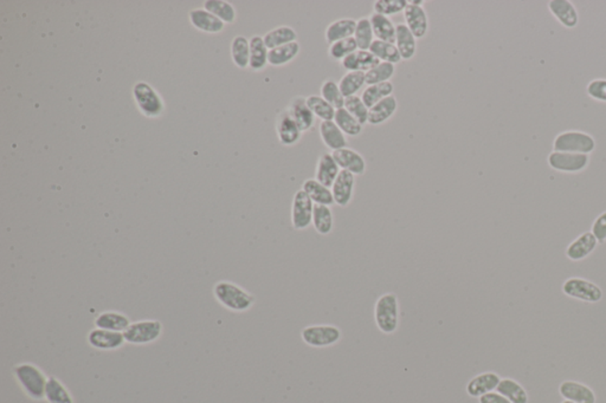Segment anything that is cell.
<instances>
[{
    "instance_id": "1",
    "label": "cell",
    "mask_w": 606,
    "mask_h": 403,
    "mask_svg": "<svg viewBox=\"0 0 606 403\" xmlns=\"http://www.w3.org/2000/svg\"><path fill=\"white\" fill-rule=\"evenodd\" d=\"M213 295L221 305L233 312L248 311L256 302L253 293L228 280L218 282L213 288Z\"/></svg>"
},
{
    "instance_id": "2",
    "label": "cell",
    "mask_w": 606,
    "mask_h": 403,
    "mask_svg": "<svg viewBox=\"0 0 606 403\" xmlns=\"http://www.w3.org/2000/svg\"><path fill=\"white\" fill-rule=\"evenodd\" d=\"M399 300L394 292L380 295L374 304V322L384 335H394L399 327Z\"/></svg>"
},
{
    "instance_id": "3",
    "label": "cell",
    "mask_w": 606,
    "mask_h": 403,
    "mask_svg": "<svg viewBox=\"0 0 606 403\" xmlns=\"http://www.w3.org/2000/svg\"><path fill=\"white\" fill-rule=\"evenodd\" d=\"M17 382L25 394L36 401L45 399L48 379L44 372L33 363H20L13 369Z\"/></svg>"
},
{
    "instance_id": "4",
    "label": "cell",
    "mask_w": 606,
    "mask_h": 403,
    "mask_svg": "<svg viewBox=\"0 0 606 403\" xmlns=\"http://www.w3.org/2000/svg\"><path fill=\"white\" fill-rule=\"evenodd\" d=\"M597 148L594 137L582 130H565L555 136L553 152L574 153L590 155Z\"/></svg>"
},
{
    "instance_id": "5",
    "label": "cell",
    "mask_w": 606,
    "mask_h": 403,
    "mask_svg": "<svg viewBox=\"0 0 606 403\" xmlns=\"http://www.w3.org/2000/svg\"><path fill=\"white\" fill-rule=\"evenodd\" d=\"M133 97L137 109L149 119L160 117L165 112V103L157 90L146 82H137L133 87Z\"/></svg>"
},
{
    "instance_id": "6",
    "label": "cell",
    "mask_w": 606,
    "mask_h": 403,
    "mask_svg": "<svg viewBox=\"0 0 606 403\" xmlns=\"http://www.w3.org/2000/svg\"><path fill=\"white\" fill-rule=\"evenodd\" d=\"M301 338L308 347L328 348L342 341V332L332 324H315L302 330Z\"/></svg>"
},
{
    "instance_id": "7",
    "label": "cell",
    "mask_w": 606,
    "mask_h": 403,
    "mask_svg": "<svg viewBox=\"0 0 606 403\" xmlns=\"http://www.w3.org/2000/svg\"><path fill=\"white\" fill-rule=\"evenodd\" d=\"M162 335V324L157 320H137L124 332L126 343L146 345L154 343Z\"/></svg>"
},
{
    "instance_id": "8",
    "label": "cell",
    "mask_w": 606,
    "mask_h": 403,
    "mask_svg": "<svg viewBox=\"0 0 606 403\" xmlns=\"http://www.w3.org/2000/svg\"><path fill=\"white\" fill-rule=\"evenodd\" d=\"M314 204L308 194L300 189L295 193L292 204V226L296 231H305L313 224Z\"/></svg>"
},
{
    "instance_id": "9",
    "label": "cell",
    "mask_w": 606,
    "mask_h": 403,
    "mask_svg": "<svg viewBox=\"0 0 606 403\" xmlns=\"http://www.w3.org/2000/svg\"><path fill=\"white\" fill-rule=\"evenodd\" d=\"M548 166L557 172L580 173L590 164V155L574 153L552 152L547 159Z\"/></svg>"
},
{
    "instance_id": "10",
    "label": "cell",
    "mask_w": 606,
    "mask_h": 403,
    "mask_svg": "<svg viewBox=\"0 0 606 403\" xmlns=\"http://www.w3.org/2000/svg\"><path fill=\"white\" fill-rule=\"evenodd\" d=\"M565 295L575 300H584L589 303H596L602 300L603 292L596 284L580 278H571L562 285Z\"/></svg>"
},
{
    "instance_id": "11",
    "label": "cell",
    "mask_w": 606,
    "mask_h": 403,
    "mask_svg": "<svg viewBox=\"0 0 606 403\" xmlns=\"http://www.w3.org/2000/svg\"><path fill=\"white\" fill-rule=\"evenodd\" d=\"M275 128H276L277 137H278L280 144L285 147H292L294 144H296L298 141L301 140L302 134H303L287 109L278 112Z\"/></svg>"
},
{
    "instance_id": "12",
    "label": "cell",
    "mask_w": 606,
    "mask_h": 403,
    "mask_svg": "<svg viewBox=\"0 0 606 403\" xmlns=\"http://www.w3.org/2000/svg\"><path fill=\"white\" fill-rule=\"evenodd\" d=\"M87 339L90 347L103 352L117 350L121 347H124V344L126 343L124 332H108L99 327L92 329V332H89Z\"/></svg>"
},
{
    "instance_id": "13",
    "label": "cell",
    "mask_w": 606,
    "mask_h": 403,
    "mask_svg": "<svg viewBox=\"0 0 606 403\" xmlns=\"http://www.w3.org/2000/svg\"><path fill=\"white\" fill-rule=\"evenodd\" d=\"M334 160L342 171L352 173L354 176L364 175L366 172V161L364 156L352 148H342L332 152Z\"/></svg>"
},
{
    "instance_id": "14",
    "label": "cell",
    "mask_w": 606,
    "mask_h": 403,
    "mask_svg": "<svg viewBox=\"0 0 606 403\" xmlns=\"http://www.w3.org/2000/svg\"><path fill=\"white\" fill-rule=\"evenodd\" d=\"M355 176L347 171H342L332 186L334 203L340 207H347L353 199Z\"/></svg>"
},
{
    "instance_id": "15",
    "label": "cell",
    "mask_w": 606,
    "mask_h": 403,
    "mask_svg": "<svg viewBox=\"0 0 606 403\" xmlns=\"http://www.w3.org/2000/svg\"><path fill=\"white\" fill-rule=\"evenodd\" d=\"M403 13H404L405 25L410 28L412 35L416 37V40L424 38L428 33V28H429V20H428L424 8L411 4L409 1V5L406 6Z\"/></svg>"
},
{
    "instance_id": "16",
    "label": "cell",
    "mask_w": 606,
    "mask_h": 403,
    "mask_svg": "<svg viewBox=\"0 0 606 403\" xmlns=\"http://www.w3.org/2000/svg\"><path fill=\"white\" fill-rule=\"evenodd\" d=\"M287 110L293 117V120L295 121V123L298 126V128L302 132H308V130L313 129L317 117L314 116L310 107L307 105L305 97H294L293 100L290 101L289 105L287 107Z\"/></svg>"
},
{
    "instance_id": "17",
    "label": "cell",
    "mask_w": 606,
    "mask_h": 403,
    "mask_svg": "<svg viewBox=\"0 0 606 403\" xmlns=\"http://www.w3.org/2000/svg\"><path fill=\"white\" fill-rule=\"evenodd\" d=\"M548 10L564 28H574L579 24L578 11L569 0H550Z\"/></svg>"
},
{
    "instance_id": "18",
    "label": "cell",
    "mask_w": 606,
    "mask_h": 403,
    "mask_svg": "<svg viewBox=\"0 0 606 403\" xmlns=\"http://www.w3.org/2000/svg\"><path fill=\"white\" fill-rule=\"evenodd\" d=\"M340 172L342 169L334 160L332 153H323L317 160L315 180L326 187L332 188Z\"/></svg>"
},
{
    "instance_id": "19",
    "label": "cell",
    "mask_w": 606,
    "mask_h": 403,
    "mask_svg": "<svg viewBox=\"0 0 606 403\" xmlns=\"http://www.w3.org/2000/svg\"><path fill=\"white\" fill-rule=\"evenodd\" d=\"M189 17L191 24L203 33H219L224 28V23L205 8L191 10Z\"/></svg>"
},
{
    "instance_id": "20",
    "label": "cell",
    "mask_w": 606,
    "mask_h": 403,
    "mask_svg": "<svg viewBox=\"0 0 606 403\" xmlns=\"http://www.w3.org/2000/svg\"><path fill=\"white\" fill-rule=\"evenodd\" d=\"M500 376L495 372H483L475 376L466 384V393L471 397H481L495 391L500 384Z\"/></svg>"
},
{
    "instance_id": "21",
    "label": "cell",
    "mask_w": 606,
    "mask_h": 403,
    "mask_svg": "<svg viewBox=\"0 0 606 403\" xmlns=\"http://www.w3.org/2000/svg\"><path fill=\"white\" fill-rule=\"evenodd\" d=\"M319 132L322 142L332 152L347 147V136L337 127L334 121H326L319 126Z\"/></svg>"
},
{
    "instance_id": "22",
    "label": "cell",
    "mask_w": 606,
    "mask_h": 403,
    "mask_svg": "<svg viewBox=\"0 0 606 403\" xmlns=\"http://www.w3.org/2000/svg\"><path fill=\"white\" fill-rule=\"evenodd\" d=\"M597 243L598 241L596 239V237L592 234V232H585L569 245L566 250L567 258L573 260V261L585 259L596 250Z\"/></svg>"
},
{
    "instance_id": "23",
    "label": "cell",
    "mask_w": 606,
    "mask_h": 403,
    "mask_svg": "<svg viewBox=\"0 0 606 403\" xmlns=\"http://www.w3.org/2000/svg\"><path fill=\"white\" fill-rule=\"evenodd\" d=\"M379 63L380 60H378L369 50V51L357 50L348 57H346L345 60H342V68L346 69L348 72L360 71L366 74Z\"/></svg>"
},
{
    "instance_id": "24",
    "label": "cell",
    "mask_w": 606,
    "mask_h": 403,
    "mask_svg": "<svg viewBox=\"0 0 606 403\" xmlns=\"http://www.w3.org/2000/svg\"><path fill=\"white\" fill-rule=\"evenodd\" d=\"M355 28H357V20H354L353 18H342V19L335 20L326 28V42L332 45L339 40L354 37Z\"/></svg>"
},
{
    "instance_id": "25",
    "label": "cell",
    "mask_w": 606,
    "mask_h": 403,
    "mask_svg": "<svg viewBox=\"0 0 606 403\" xmlns=\"http://www.w3.org/2000/svg\"><path fill=\"white\" fill-rule=\"evenodd\" d=\"M416 37L410 31V28L405 24L396 25V43L398 51L401 53L403 60H412L416 56L417 51V42Z\"/></svg>"
},
{
    "instance_id": "26",
    "label": "cell",
    "mask_w": 606,
    "mask_h": 403,
    "mask_svg": "<svg viewBox=\"0 0 606 403\" xmlns=\"http://www.w3.org/2000/svg\"><path fill=\"white\" fill-rule=\"evenodd\" d=\"M559 391L564 399L577 403H596V395L590 388L584 384L565 381L559 388Z\"/></svg>"
},
{
    "instance_id": "27",
    "label": "cell",
    "mask_w": 606,
    "mask_h": 403,
    "mask_svg": "<svg viewBox=\"0 0 606 403\" xmlns=\"http://www.w3.org/2000/svg\"><path fill=\"white\" fill-rule=\"evenodd\" d=\"M94 323L99 329L115 332H125L132 324L125 314L117 311L101 312L96 316Z\"/></svg>"
},
{
    "instance_id": "28",
    "label": "cell",
    "mask_w": 606,
    "mask_h": 403,
    "mask_svg": "<svg viewBox=\"0 0 606 403\" xmlns=\"http://www.w3.org/2000/svg\"><path fill=\"white\" fill-rule=\"evenodd\" d=\"M397 109V98L394 95L387 97L385 100L380 101L372 108H369V124L380 126V124L385 123L396 114Z\"/></svg>"
},
{
    "instance_id": "29",
    "label": "cell",
    "mask_w": 606,
    "mask_h": 403,
    "mask_svg": "<svg viewBox=\"0 0 606 403\" xmlns=\"http://www.w3.org/2000/svg\"><path fill=\"white\" fill-rule=\"evenodd\" d=\"M269 49L267 48L263 37L253 36L250 38V65L253 71H262L269 65Z\"/></svg>"
},
{
    "instance_id": "30",
    "label": "cell",
    "mask_w": 606,
    "mask_h": 403,
    "mask_svg": "<svg viewBox=\"0 0 606 403\" xmlns=\"http://www.w3.org/2000/svg\"><path fill=\"white\" fill-rule=\"evenodd\" d=\"M302 189L308 194V196H310L315 205H323V206L330 207V206H333L335 204L332 189L320 184L317 180H305L303 185H302Z\"/></svg>"
},
{
    "instance_id": "31",
    "label": "cell",
    "mask_w": 606,
    "mask_h": 403,
    "mask_svg": "<svg viewBox=\"0 0 606 403\" xmlns=\"http://www.w3.org/2000/svg\"><path fill=\"white\" fill-rule=\"evenodd\" d=\"M372 28H373L374 37L378 40L394 44L396 43V25L394 22L389 19V17L382 16L373 13L369 17Z\"/></svg>"
},
{
    "instance_id": "32",
    "label": "cell",
    "mask_w": 606,
    "mask_h": 403,
    "mask_svg": "<svg viewBox=\"0 0 606 403\" xmlns=\"http://www.w3.org/2000/svg\"><path fill=\"white\" fill-rule=\"evenodd\" d=\"M300 51H301V46L298 44V42H293L289 44L271 49L269 50V57H268L269 65L276 67V68L288 65L298 56Z\"/></svg>"
},
{
    "instance_id": "33",
    "label": "cell",
    "mask_w": 606,
    "mask_h": 403,
    "mask_svg": "<svg viewBox=\"0 0 606 403\" xmlns=\"http://www.w3.org/2000/svg\"><path fill=\"white\" fill-rule=\"evenodd\" d=\"M297 33L293 28L282 25L278 28H273L269 33H267L263 37L267 48L271 49L278 48L282 45L289 44L293 42H297Z\"/></svg>"
},
{
    "instance_id": "34",
    "label": "cell",
    "mask_w": 606,
    "mask_h": 403,
    "mask_svg": "<svg viewBox=\"0 0 606 403\" xmlns=\"http://www.w3.org/2000/svg\"><path fill=\"white\" fill-rule=\"evenodd\" d=\"M394 90V84L391 83V82L367 85V88L362 92V100L364 101V103L366 104L367 108H372L373 105L379 103L380 101L392 96Z\"/></svg>"
},
{
    "instance_id": "35",
    "label": "cell",
    "mask_w": 606,
    "mask_h": 403,
    "mask_svg": "<svg viewBox=\"0 0 606 403\" xmlns=\"http://www.w3.org/2000/svg\"><path fill=\"white\" fill-rule=\"evenodd\" d=\"M313 225L314 230L321 234V236H327L330 232L333 231L334 218L332 209L328 206L323 205H315L314 206L313 213Z\"/></svg>"
},
{
    "instance_id": "36",
    "label": "cell",
    "mask_w": 606,
    "mask_h": 403,
    "mask_svg": "<svg viewBox=\"0 0 606 403\" xmlns=\"http://www.w3.org/2000/svg\"><path fill=\"white\" fill-rule=\"evenodd\" d=\"M231 58L237 68H248L250 65V40L244 36L235 37L231 43Z\"/></svg>"
},
{
    "instance_id": "37",
    "label": "cell",
    "mask_w": 606,
    "mask_h": 403,
    "mask_svg": "<svg viewBox=\"0 0 606 403\" xmlns=\"http://www.w3.org/2000/svg\"><path fill=\"white\" fill-rule=\"evenodd\" d=\"M365 72L349 71L339 80V88L345 98L357 96V92L365 85Z\"/></svg>"
},
{
    "instance_id": "38",
    "label": "cell",
    "mask_w": 606,
    "mask_h": 403,
    "mask_svg": "<svg viewBox=\"0 0 606 403\" xmlns=\"http://www.w3.org/2000/svg\"><path fill=\"white\" fill-rule=\"evenodd\" d=\"M498 393L510 400L512 403H528V395L521 384L512 379H505L500 381Z\"/></svg>"
},
{
    "instance_id": "39",
    "label": "cell",
    "mask_w": 606,
    "mask_h": 403,
    "mask_svg": "<svg viewBox=\"0 0 606 403\" xmlns=\"http://www.w3.org/2000/svg\"><path fill=\"white\" fill-rule=\"evenodd\" d=\"M45 399L49 403H74L73 396L60 379L50 376L45 389Z\"/></svg>"
},
{
    "instance_id": "40",
    "label": "cell",
    "mask_w": 606,
    "mask_h": 403,
    "mask_svg": "<svg viewBox=\"0 0 606 403\" xmlns=\"http://www.w3.org/2000/svg\"><path fill=\"white\" fill-rule=\"evenodd\" d=\"M204 8L206 11L212 13L213 16L217 17L223 23L233 24L237 18V12L233 5L221 0H208L205 1Z\"/></svg>"
},
{
    "instance_id": "41",
    "label": "cell",
    "mask_w": 606,
    "mask_h": 403,
    "mask_svg": "<svg viewBox=\"0 0 606 403\" xmlns=\"http://www.w3.org/2000/svg\"><path fill=\"white\" fill-rule=\"evenodd\" d=\"M369 51L372 52L380 62H385V63L396 65L402 60V56L398 51L397 46L382 40H374L369 48Z\"/></svg>"
},
{
    "instance_id": "42",
    "label": "cell",
    "mask_w": 606,
    "mask_h": 403,
    "mask_svg": "<svg viewBox=\"0 0 606 403\" xmlns=\"http://www.w3.org/2000/svg\"><path fill=\"white\" fill-rule=\"evenodd\" d=\"M334 122L337 123L339 128L342 129V132L346 136L355 137V136H359L362 134V124L353 115H351L345 108L337 110L335 117H334Z\"/></svg>"
},
{
    "instance_id": "43",
    "label": "cell",
    "mask_w": 606,
    "mask_h": 403,
    "mask_svg": "<svg viewBox=\"0 0 606 403\" xmlns=\"http://www.w3.org/2000/svg\"><path fill=\"white\" fill-rule=\"evenodd\" d=\"M354 40L357 42L359 50L369 51L371 45L376 40H374L373 28H372V23H371L369 18L362 17L360 19L357 20Z\"/></svg>"
},
{
    "instance_id": "44",
    "label": "cell",
    "mask_w": 606,
    "mask_h": 403,
    "mask_svg": "<svg viewBox=\"0 0 606 403\" xmlns=\"http://www.w3.org/2000/svg\"><path fill=\"white\" fill-rule=\"evenodd\" d=\"M305 101H307V105L310 107L314 116L317 117L319 120H321V122L334 121L337 110L321 96L310 95V96L305 97Z\"/></svg>"
},
{
    "instance_id": "45",
    "label": "cell",
    "mask_w": 606,
    "mask_h": 403,
    "mask_svg": "<svg viewBox=\"0 0 606 403\" xmlns=\"http://www.w3.org/2000/svg\"><path fill=\"white\" fill-rule=\"evenodd\" d=\"M320 92H321L322 98L327 101L335 110L345 108V96L342 95V90L339 88V83H337L335 80H326L322 83Z\"/></svg>"
},
{
    "instance_id": "46",
    "label": "cell",
    "mask_w": 606,
    "mask_h": 403,
    "mask_svg": "<svg viewBox=\"0 0 606 403\" xmlns=\"http://www.w3.org/2000/svg\"><path fill=\"white\" fill-rule=\"evenodd\" d=\"M394 74H396V65L380 62L373 69L366 72L365 83L367 85L385 83V82H389V80L394 76Z\"/></svg>"
},
{
    "instance_id": "47",
    "label": "cell",
    "mask_w": 606,
    "mask_h": 403,
    "mask_svg": "<svg viewBox=\"0 0 606 403\" xmlns=\"http://www.w3.org/2000/svg\"><path fill=\"white\" fill-rule=\"evenodd\" d=\"M357 42L354 40V37L346 38V40H339L337 43H333L328 49L330 57L334 60H344L346 57L352 55L353 52L357 51Z\"/></svg>"
},
{
    "instance_id": "48",
    "label": "cell",
    "mask_w": 606,
    "mask_h": 403,
    "mask_svg": "<svg viewBox=\"0 0 606 403\" xmlns=\"http://www.w3.org/2000/svg\"><path fill=\"white\" fill-rule=\"evenodd\" d=\"M409 0H377L374 1L373 11L382 16H394L397 13L404 12Z\"/></svg>"
},
{
    "instance_id": "49",
    "label": "cell",
    "mask_w": 606,
    "mask_h": 403,
    "mask_svg": "<svg viewBox=\"0 0 606 403\" xmlns=\"http://www.w3.org/2000/svg\"><path fill=\"white\" fill-rule=\"evenodd\" d=\"M345 109L351 115H353L362 126L369 123V109L366 107L362 97L352 96L346 98Z\"/></svg>"
},
{
    "instance_id": "50",
    "label": "cell",
    "mask_w": 606,
    "mask_h": 403,
    "mask_svg": "<svg viewBox=\"0 0 606 403\" xmlns=\"http://www.w3.org/2000/svg\"><path fill=\"white\" fill-rule=\"evenodd\" d=\"M587 95L594 101L606 103V78L591 80L587 87Z\"/></svg>"
},
{
    "instance_id": "51",
    "label": "cell",
    "mask_w": 606,
    "mask_h": 403,
    "mask_svg": "<svg viewBox=\"0 0 606 403\" xmlns=\"http://www.w3.org/2000/svg\"><path fill=\"white\" fill-rule=\"evenodd\" d=\"M592 234L596 237V239L599 243H605L606 241V212L602 213L600 216L594 220L592 225Z\"/></svg>"
},
{
    "instance_id": "52",
    "label": "cell",
    "mask_w": 606,
    "mask_h": 403,
    "mask_svg": "<svg viewBox=\"0 0 606 403\" xmlns=\"http://www.w3.org/2000/svg\"><path fill=\"white\" fill-rule=\"evenodd\" d=\"M480 403H512L510 400L506 399L505 396L501 395L500 393H488L486 395L481 396L478 399Z\"/></svg>"
},
{
    "instance_id": "53",
    "label": "cell",
    "mask_w": 606,
    "mask_h": 403,
    "mask_svg": "<svg viewBox=\"0 0 606 403\" xmlns=\"http://www.w3.org/2000/svg\"><path fill=\"white\" fill-rule=\"evenodd\" d=\"M410 3H411V4L417 5V6H423L426 1H423V0L422 1H421V0H419V1H417V0H412V1H410Z\"/></svg>"
},
{
    "instance_id": "54",
    "label": "cell",
    "mask_w": 606,
    "mask_h": 403,
    "mask_svg": "<svg viewBox=\"0 0 606 403\" xmlns=\"http://www.w3.org/2000/svg\"><path fill=\"white\" fill-rule=\"evenodd\" d=\"M562 403H577V402H572V401H569V400H566V401H564V402H562Z\"/></svg>"
}]
</instances>
